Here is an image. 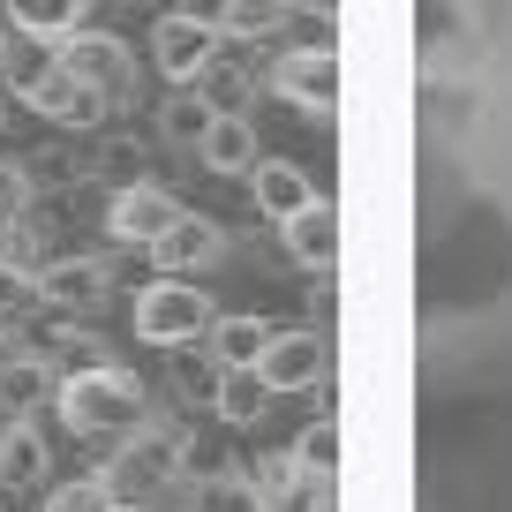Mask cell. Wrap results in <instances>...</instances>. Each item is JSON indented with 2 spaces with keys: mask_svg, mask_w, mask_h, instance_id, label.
<instances>
[{
  "mask_svg": "<svg viewBox=\"0 0 512 512\" xmlns=\"http://www.w3.org/2000/svg\"><path fill=\"white\" fill-rule=\"evenodd\" d=\"M174 16H189V23H204V31L226 38V0H174Z\"/></svg>",
  "mask_w": 512,
  "mask_h": 512,
  "instance_id": "cell-29",
  "label": "cell"
},
{
  "mask_svg": "<svg viewBox=\"0 0 512 512\" xmlns=\"http://www.w3.org/2000/svg\"><path fill=\"white\" fill-rule=\"evenodd\" d=\"M53 407H61V422L76 437H98V445H121V437L144 430L151 400L144 384L128 377L121 362H91V369H68L61 384H53Z\"/></svg>",
  "mask_w": 512,
  "mask_h": 512,
  "instance_id": "cell-4",
  "label": "cell"
},
{
  "mask_svg": "<svg viewBox=\"0 0 512 512\" xmlns=\"http://www.w3.org/2000/svg\"><path fill=\"white\" fill-rule=\"evenodd\" d=\"M0 16H8V31L38 38V46H61L91 23V0H0Z\"/></svg>",
  "mask_w": 512,
  "mask_h": 512,
  "instance_id": "cell-20",
  "label": "cell"
},
{
  "mask_svg": "<svg viewBox=\"0 0 512 512\" xmlns=\"http://www.w3.org/2000/svg\"><path fill=\"white\" fill-rule=\"evenodd\" d=\"M302 0H226V38H279Z\"/></svg>",
  "mask_w": 512,
  "mask_h": 512,
  "instance_id": "cell-25",
  "label": "cell"
},
{
  "mask_svg": "<svg viewBox=\"0 0 512 512\" xmlns=\"http://www.w3.org/2000/svg\"><path fill=\"white\" fill-rule=\"evenodd\" d=\"M211 121H219V113H211L196 91H174V98H159V136H166L174 151H189V159H196V144H204V128H211Z\"/></svg>",
  "mask_w": 512,
  "mask_h": 512,
  "instance_id": "cell-24",
  "label": "cell"
},
{
  "mask_svg": "<svg viewBox=\"0 0 512 512\" xmlns=\"http://www.w3.org/2000/svg\"><path fill=\"white\" fill-rule=\"evenodd\" d=\"M324 369H332V347H324V332L294 324V332H272V347H264L256 377H264V392H272V400H287V392H317Z\"/></svg>",
  "mask_w": 512,
  "mask_h": 512,
  "instance_id": "cell-12",
  "label": "cell"
},
{
  "mask_svg": "<svg viewBox=\"0 0 512 512\" xmlns=\"http://www.w3.org/2000/svg\"><path fill=\"white\" fill-rule=\"evenodd\" d=\"M226 256H234L226 226L211 211H181V226L151 249V264H159V279H204V272H219Z\"/></svg>",
  "mask_w": 512,
  "mask_h": 512,
  "instance_id": "cell-13",
  "label": "cell"
},
{
  "mask_svg": "<svg viewBox=\"0 0 512 512\" xmlns=\"http://www.w3.org/2000/svg\"><path fill=\"white\" fill-rule=\"evenodd\" d=\"M219 317L226 309L211 302L196 279H151V287L136 294V309H128V324H136L144 347H204Z\"/></svg>",
  "mask_w": 512,
  "mask_h": 512,
  "instance_id": "cell-5",
  "label": "cell"
},
{
  "mask_svg": "<svg viewBox=\"0 0 512 512\" xmlns=\"http://www.w3.org/2000/svg\"><path fill=\"white\" fill-rule=\"evenodd\" d=\"M497 0H415V38H422V91H467L482 76Z\"/></svg>",
  "mask_w": 512,
  "mask_h": 512,
  "instance_id": "cell-3",
  "label": "cell"
},
{
  "mask_svg": "<svg viewBox=\"0 0 512 512\" xmlns=\"http://www.w3.org/2000/svg\"><path fill=\"white\" fill-rule=\"evenodd\" d=\"M264 91L272 98H287L294 113H309V121H332V106H339V61H332V46H287L272 68H264Z\"/></svg>",
  "mask_w": 512,
  "mask_h": 512,
  "instance_id": "cell-8",
  "label": "cell"
},
{
  "mask_svg": "<svg viewBox=\"0 0 512 512\" xmlns=\"http://www.w3.org/2000/svg\"><path fill=\"white\" fill-rule=\"evenodd\" d=\"M181 467H189V452H181V430H159V422H144L136 437H121V445H113V460L98 467V482H106L121 505H151L166 482H181Z\"/></svg>",
  "mask_w": 512,
  "mask_h": 512,
  "instance_id": "cell-6",
  "label": "cell"
},
{
  "mask_svg": "<svg viewBox=\"0 0 512 512\" xmlns=\"http://www.w3.org/2000/svg\"><path fill=\"white\" fill-rule=\"evenodd\" d=\"M196 159H204V174H226V181H249L256 159H264V144H256V121L249 113H219V121L204 128V144H196Z\"/></svg>",
  "mask_w": 512,
  "mask_h": 512,
  "instance_id": "cell-18",
  "label": "cell"
},
{
  "mask_svg": "<svg viewBox=\"0 0 512 512\" xmlns=\"http://www.w3.org/2000/svg\"><path fill=\"white\" fill-rule=\"evenodd\" d=\"M16 106L23 113H38V121H61V128H98V121H106V98H98V91H83V83L76 76H61V68H38V76H23L16 83Z\"/></svg>",
  "mask_w": 512,
  "mask_h": 512,
  "instance_id": "cell-15",
  "label": "cell"
},
{
  "mask_svg": "<svg viewBox=\"0 0 512 512\" xmlns=\"http://www.w3.org/2000/svg\"><path fill=\"white\" fill-rule=\"evenodd\" d=\"M31 294L46 309H61V317H91L113 294V272H106V256H53V264H38Z\"/></svg>",
  "mask_w": 512,
  "mask_h": 512,
  "instance_id": "cell-14",
  "label": "cell"
},
{
  "mask_svg": "<svg viewBox=\"0 0 512 512\" xmlns=\"http://www.w3.org/2000/svg\"><path fill=\"white\" fill-rule=\"evenodd\" d=\"M422 113L460 136V151L475 159V174L512 204V0H497L490 46H482V76L467 91H422Z\"/></svg>",
  "mask_w": 512,
  "mask_h": 512,
  "instance_id": "cell-2",
  "label": "cell"
},
{
  "mask_svg": "<svg viewBox=\"0 0 512 512\" xmlns=\"http://www.w3.org/2000/svg\"><path fill=\"white\" fill-rule=\"evenodd\" d=\"M219 46H226L219 31H204V23L174 16V8H166V16L151 23V68H159V76L174 83V91H196V83H204V68L219 61Z\"/></svg>",
  "mask_w": 512,
  "mask_h": 512,
  "instance_id": "cell-11",
  "label": "cell"
},
{
  "mask_svg": "<svg viewBox=\"0 0 512 512\" xmlns=\"http://www.w3.org/2000/svg\"><path fill=\"white\" fill-rule=\"evenodd\" d=\"M181 211H189V204H181L174 189H159V181H128V189H113V204H106V234L151 256L181 226Z\"/></svg>",
  "mask_w": 512,
  "mask_h": 512,
  "instance_id": "cell-10",
  "label": "cell"
},
{
  "mask_svg": "<svg viewBox=\"0 0 512 512\" xmlns=\"http://www.w3.org/2000/svg\"><path fill=\"white\" fill-rule=\"evenodd\" d=\"M0 76H8V31H0Z\"/></svg>",
  "mask_w": 512,
  "mask_h": 512,
  "instance_id": "cell-30",
  "label": "cell"
},
{
  "mask_svg": "<svg viewBox=\"0 0 512 512\" xmlns=\"http://www.w3.org/2000/svg\"><path fill=\"white\" fill-rule=\"evenodd\" d=\"M249 196H256V211H264L272 226H287V219H302V211L317 204V181H309L294 159H256Z\"/></svg>",
  "mask_w": 512,
  "mask_h": 512,
  "instance_id": "cell-16",
  "label": "cell"
},
{
  "mask_svg": "<svg viewBox=\"0 0 512 512\" xmlns=\"http://www.w3.org/2000/svg\"><path fill=\"white\" fill-rule=\"evenodd\" d=\"M415 339L437 392L512 384V204L437 113L415 128Z\"/></svg>",
  "mask_w": 512,
  "mask_h": 512,
  "instance_id": "cell-1",
  "label": "cell"
},
{
  "mask_svg": "<svg viewBox=\"0 0 512 512\" xmlns=\"http://www.w3.org/2000/svg\"><path fill=\"white\" fill-rule=\"evenodd\" d=\"M46 61L61 68V76H76L83 91H98L106 106H121V98L136 91V53H128V38L121 31H98V23H83L76 38L46 46Z\"/></svg>",
  "mask_w": 512,
  "mask_h": 512,
  "instance_id": "cell-7",
  "label": "cell"
},
{
  "mask_svg": "<svg viewBox=\"0 0 512 512\" xmlns=\"http://www.w3.org/2000/svg\"><path fill=\"white\" fill-rule=\"evenodd\" d=\"M279 241H287V256L302 264V272L332 279V264H339V211H332V196H317L302 219H287V226H279Z\"/></svg>",
  "mask_w": 512,
  "mask_h": 512,
  "instance_id": "cell-17",
  "label": "cell"
},
{
  "mask_svg": "<svg viewBox=\"0 0 512 512\" xmlns=\"http://www.w3.org/2000/svg\"><path fill=\"white\" fill-rule=\"evenodd\" d=\"M294 460H302V467H324V475H332V467H339V422H332V415H317L302 437H294Z\"/></svg>",
  "mask_w": 512,
  "mask_h": 512,
  "instance_id": "cell-27",
  "label": "cell"
},
{
  "mask_svg": "<svg viewBox=\"0 0 512 512\" xmlns=\"http://www.w3.org/2000/svg\"><path fill=\"white\" fill-rule=\"evenodd\" d=\"M23 211H31V174L16 159H0V226H23Z\"/></svg>",
  "mask_w": 512,
  "mask_h": 512,
  "instance_id": "cell-28",
  "label": "cell"
},
{
  "mask_svg": "<svg viewBox=\"0 0 512 512\" xmlns=\"http://www.w3.org/2000/svg\"><path fill=\"white\" fill-rule=\"evenodd\" d=\"M211 415H219L226 430H256V422L272 415L264 377H256V369H219V384H211Z\"/></svg>",
  "mask_w": 512,
  "mask_h": 512,
  "instance_id": "cell-21",
  "label": "cell"
},
{
  "mask_svg": "<svg viewBox=\"0 0 512 512\" xmlns=\"http://www.w3.org/2000/svg\"><path fill=\"white\" fill-rule=\"evenodd\" d=\"M249 490H256V512H339L332 505V475H324V467H302L294 445L249 460Z\"/></svg>",
  "mask_w": 512,
  "mask_h": 512,
  "instance_id": "cell-9",
  "label": "cell"
},
{
  "mask_svg": "<svg viewBox=\"0 0 512 512\" xmlns=\"http://www.w3.org/2000/svg\"><path fill=\"white\" fill-rule=\"evenodd\" d=\"M46 475H53V452L38 437V422L31 415L0 422V490H38Z\"/></svg>",
  "mask_w": 512,
  "mask_h": 512,
  "instance_id": "cell-19",
  "label": "cell"
},
{
  "mask_svg": "<svg viewBox=\"0 0 512 512\" xmlns=\"http://www.w3.org/2000/svg\"><path fill=\"white\" fill-rule=\"evenodd\" d=\"M204 347H211V362H219V369H256V362H264V347H272V324H264V317H219Z\"/></svg>",
  "mask_w": 512,
  "mask_h": 512,
  "instance_id": "cell-22",
  "label": "cell"
},
{
  "mask_svg": "<svg viewBox=\"0 0 512 512\" xmlns=\"http://www.w3.org/2000/svg\"><path fill=\"white\" fill-rule=\"evenodd\" d=\"M53 384H61V377H53L38 354H23V362H0V407H8V422L31 415L38 400H53Z\"/></svg>",
  "mask_w": 512,
  "mask_h": 512,
  "instance_id": "cell-23",
  "label": "cell"
},
{
  "mask_svg": "<svg viewBox=\"0 0 512 512\" xmlns=\"http://www.w3.org/2000/svg\"><path fill=\"white\" fill-rule=\"evenodd\" d=\"M113 505H121V497H113L98 475H76V482H53L46 490V512H113Z\"/></svg>",
  "mask_w": 512,
  "mask_h": 512,
  "instance_id": "cell-26",
  "label": "cell"
},
{
  "mask_svg": "<svg viewBox=\"0 0 512 512\" xmlns=\"http://www.w3.org/2000/svg\"><path fill=\"white\" fill-rule=\"evenodd\" d=\"M113 512H151V505H113Z\"/></svg>",
  "mask_w": 512,
  "mask_h": 512,
  "instance_id": "cell-31",
  "label": "cell"
}]
</instances>
